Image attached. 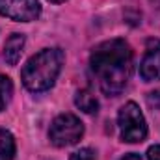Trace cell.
<instances>
[{
  "label": "cell",
  "instance_id": "3957f363",
  "mask_svg": "<svg viewBox=\"0 0 160 160\" xmlns=\"http://www.w3.org/2000/svg\"><path fill=\"white\" fill-rule=\"evenodd\" d=\"M82 136H84V125L73 114H60L50 123V128H48V140L56 147L75 145L78 143Z\"/></svg>",
  "mask_w": 160,
  "mask_h": 160
},
{
  "label": "cell",
  "instance_id": "30bf717a",
  "mask_svg": "<svg viewBox=\"0 0 160 160\" xmlns=\"http://www.w3.org/2000/svg\"><path fill=\"white\" fill-rule=\"evenodd\" d=\"M11 95H13V84H11V80L8 78V77H4V75H0V112L8 106Z\"/></svg>",
  "mask_w": 160,
  "mask_h": 160
},
{
  "label": "cell",
  "instance_id": "9c48e42d",
  "mask_svg": "<svg viewBox=\"0 0 160 160\" xmlns=\"http://www.w3.org/2000/svg\"><path fill=\"white\" fill-rule=\"evenodd\" d=\"M15 157V140L9 130L0 128V160H11Z\"/></svg>",
  "mask_w": 160,
  "mask_h": 160
},
{
  "label": "cell",
  "instance_id": "9a60e30c",
  "mask_svg": "<svg viewBox=\"0 0 160 160\" xmlns=\"http://www.w3.org/2000/svg\"><path fill=\"white\" fill-rule=\"evenodd\" d=\"M48 2H52V4H62V2H65V0H48Z\"/></svg>",
  "mask_w": 160,
  "mask_h": 160
},
{
  "label": "cell",
  "instance_id": "52a82bcc",
  "mask_svg": "<svg viewBox=\"0 0 160 160\" xmlns=\"http://www.w3.org/2000/svg\"><path fill=\"white\" fill-rule=\"evenodd\" d=\"M22 48H24V36L22 34H11V38L6 41V47H4L6 63L8 65H17Z\"/></svg>",
  "mask_w": 160,
  "mask_h": 160
},
{
  "label": "cell",
  "instance_id": "4fadbf2b",
  "mask_svg": "<svg viewBox=\"0 0 160 160\" xmlns=\"http://www.w3.org/2000/svg\"><path fill=\"white\" fill-rule=\"evenodd\" d=\"M147 160H160V145H153L147 151Z\"/></svg>",
  "mask_w": 160,
  "mask_h": 160
},
{
  "label": "cell",
  "instance_id": "5b68a950",
  "mask_svg": "<svg viewBox=\"0 0 160 160\" xmlns=\"http://www.w3.org/2000/svg\"><path fill=\"white\" fill-rule=\"evenodd\" d=\"M0 15L19 22H30L41 15V6L38 0H0Z\"/></svg>",
  "mask_w": 160,
  "mask_h": 160
},
{
  "label": "cell",
  "instance_id": "5bb4252c",
  "mask_svg": "<svg viewBox=\"0 0 160 160\" xmlns=\"http://www.w3.org/2000/svg\"><path fill=\"white\" fill-rule=\"evenodd\" d=\"M119 160H142V157H140V155H136V153H128V155L121 157Z\"/></svg>",
  "mask_w": 160,
  "mask_h": 160
},
{
  "label": "cell",
  "instance_id": "8992f818",
  "mask_svg": "<svg viewBox=\"0 0 160 160\" xmlns=\"http://www.w3.org/2000/svg\"><path fill=\"white\" fill-rule=\"evenodd\" d=\"M140 77L145 82L160 80V39H147L145 54L140 63Z\"/></svg>",
  "mask_w": 160,
  "mask_h": 160
},
{
  "label": "cell",
  "instance_id": "7a4b0ae2",
  "mask_svg": "<svg viewBox=\"0 0 160 160\" xmlns=\"http://www.w3.org/2000/svg\"><path fill=\"white\" fill-rule=\"evenodd\" d=\"M63 65V50L62 48H43L36 56H32L21 71V78L26 89L39 93L54 86Z\"/></svg>",
  "mask_w": 160,
  "mask_h": 160
},
{
  "label": "cell",
  "instance_id": "277c9868",
  "mask_svg": "<svg viewBox=\"0 0 160 160\" xmlns=\"http://www.w3.org/2000/svg\"><path fill=\"white\" fill-rule=\"evenodd\" d=\"M118 123H119L121 130V140L127 143H138L143 142L147 136V125H145V118L140 112V106L136 102H127L119 110L118 116Z\"/></svg>",
  "mask_w": 160,
  "mask_h": 160
},
{
  "label": "cell",
  "instance_id": "6da1fadb",
  "mask_svg": "<svg viewBox=\"0 0 160 160\" xmlns=\"http://www.w3.org/2000/svg\"><path fill=\"white\" fill-rule=\"evenodd\" d=\"M91 71L101 89L108 97H116L125 89L132 75V50L123 39H110L97 45L89 58Z\"/></svg>",
  "mask_w": 160,
  "mask_h": 160
},
{
  "label": "cell",
  "instance_id": "8fae6325",
  "mask_svg": "<svg viewBox=\"0 0 160 160\" xmlns=\"http://www.w3.org/2000/svg\"><path fill=\"white\" fill-rule=\"evenodd\" d=\"M71 160H95V151L89 147H84L80 151H75L71 155Z\"/></svg>",
  "mask_w": 160,
  "mask_h": 160
},
{
  "label": "cell",
  "instance_id": "ba28073f",
  "mask_svg": "<svg viewBox=\"0 0 160 160\" xmlns=\"http://www.w3.org/2000/svg\"><path fill=\"white\" fill-rule=\"evenodd\" d=\"M75 104L86 114H97L99 112V101L89 89H80L75 95Z\"/></svg>",
  "mask_w": 160,
  "mask_h": 160
},
{
  "label": "cell",
  "instance_id": "7c38bea8",
  "mask_svg": "<svg viewBox=\"0 0 160 160\" xmlns=\"http://www.w3.org/2000/svg\"><path fill=\"white\" fill-rule=\"evenodd\" d=\"M147 102H149L153 108L160 110V89H155V91H151V93L147 95Z\"/></svg>",
  "mask_w": 160,
  "mask_h": 160
}]
</instances>
